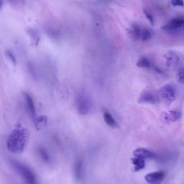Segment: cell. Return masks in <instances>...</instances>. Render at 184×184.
Wrapping results in <instances>:
<instances>
[{
  "mask_svg": "<svg viewBox=\"0 0 184 184\" xmlns=\"http://www.w3.org/2000/svg\"><path fill=\"white\" fill-rule=\"evenodd\" d=\"M30 136L27 129L20 125H17L8 136L7 142L8 149L14 154L22 153L29 142Z\"/></svg>",
  "mask_w": 184,
  "mask_h": 184,
  "instance_id": "6da1fadb",
  "label": "cell"
},
{
  "mask_svg": "<svg viewBox=\"0 0 184 184\" xmlns=\"http://www.w3.org/2000/svg\"><path fill=\"white\" fill-rule=\"evenodd\" d=\"M10 163L12 168L26 183H36V177L34 172L27 165L13 159L10 160Z\"/></svg>",
  "mask_w": 184,
  "mask_h": 184,
  "instance_id": "7a4b0ae2",
  "label": "cell"
},
{
  "mask_svg": "<svg viewBox=\"0 0 184 184\" xmlns=\"http://www.w3.org/2000/svg\"><path fill=\"white\" fill-rule=\"evenodd\" d=\"M157 94L159 100H161L166 105H169L176 100V88L172 85H166L160 88Z\"/></svg>",
  "mask_w": 184,
  "mask_h": 184,
  "instance_id": "3957f363",
  "label": "cell"
},
{
  "mask_svg": "<svg viewBox=\"0 0 184 184\" xmlns=\"http://www.w3.org/2000/svg\"><path fill=\"white\" fill-rule=\"evenodd\" d=\"M76 106L78 111L81 115L87 114L90 110L89 102L85 97L80 96L76 100Z\"/></svg>",
  "mask_w": 184,
  "mask_h": 184,
  "instance_id": "277c9868",
  "label": "cell"
},
{
  "mask_svg": "<svg viewBox=\"0 0 184 184\" xmlns=\"http://www.w3.org/2000/svg\"><path fill=\"white\" fill-rule=\"evenodd\" d=\"M181 116V113L180 111H171L162 112L161 115V118L164 123L169 124L178 121Z\"/></svg>",
  "mask_w": 184,
  "mask_h": 184,
  "instance_id": "5b68a950",
  "label": "cell"
},
{
  "mask_svg": "<svg viewBox=\"0 0 184 184\" xmlns=\"http://www.w3.org/2000/svg\"><path fill=\"white\" fill-rule=\"evenodd\" d=\"M165 177V174L162 171L152 172L146 175L145 180L150 183L160 184L163 182Z\"/></svg>",
  "mask_w": 184,
  "mask_h": 184,
  "instance_id": "8992f818",
  "label": "cell"
},
{
  "mask_svg": "<svg viewBox=\"0 0 184 184\" xmlns=\"http://www.w3.org/2000/svg\"><path fill=\"white\" fill-rule=\"evenodd\" d=\"M22 95L25 100L27 110L35 123L36 119V111L33 99L30 95L26 92H24Z\"/></svg>",
  "mask_w": 184,
  "mask_h": 184,
  "instance_id": "52a82bcc",
  "label": "cell"
},
{
  "mask_svg": "<svg viewBox=\"0 0 184 184\" xmlns=\"http://www.w3.org/2000/svg\"><path fill=\"white\" fill-rule=\"evenodd\" d=\"M184 26V19L175 18L171 19L165 25L163 26L162 29L166 31L175 32Z\"/></svg>",
  "mask_w": 184,
  "mask_h": 184,
  "instance_id": "ba28073f",
  "label": "cell"
},
{
  "mask_svg": "<svg viewBox=\"0 0 184 184\" xmlns=\"http://www.w3.org/2000/svg\"><path fill=\"white\" fill-rule=\"evenodd\" d=\"M159 100L157 94L155 95L152 92L146 91L142 93L138 100L140 103H150L155 104Z\"/></svg>",
  "mask_w": 184,
  "mask_h": 184,
  "instance_id": "9c48e42d",
  "label": "cell"
},
{
  "mask_svg": "<svg viewBox=\"0 0 184 184\" xmlns=\"http://www.w3.org/2000/svg\"><path fill=\"white\" fill-rule=\"evenodd\" d=\"M133 154L135 157L142 159L153 158L155 156L153 152L143 148L136 149L134 151Z\"/></svg>",
  "mask_w": 184,
  "mask_h": 184,
  "instance_id": "30bf717a",
  "label": "cell"
},
{
  "mask_svg": "<svg viewBox=\"0 0 184 184\" xmlns=\"http://www.w3.org/2000/svg\"><path fill=\"white\" fill-rule=\"evenodd\" d=\"M74 172L77 180H80L82 179L84 176V169L82 161L79 160L76 162L74 165Z\"/></svg>",
  "mask_w": 184,
  "mask_h": 184,
  "instance_id": "8fae6325",
  "label": "cell"
},
{
  "mask_svg": "<svg viewBox=\"0 0 184 184\" xmlns=\"http://www.w3.org/2000/svg\"><path fill=\"white\" fill-rule=\"evenodd\" d=\"M127 32L130 38L134 41L137 40L140 37V28L136 24H133L132 29L127 30Z\"/></svg>",
  "mask_w": 184,
  "mask_h": 184,
  "instance_id": "7c38bea8",
  "label": "cell"
},
{
  "mask_svg": "<svg viewBox=\"0 0 184 184\" xmlns=\"http://www.w3.org/2000/svg\"><path fill=\"white\" fill-rule=\"evenodd\" d=\"M167 65L171 67L176 65L179 61V58L177 55L173 52H170L166 56Z\"/></svg>",
  "mask_w": 184,
  "mask_h": 184,
  "instance_id": "4fadbf2b",
  "label": "cell"
},
{
  "mask_svg": "<svg viewBox=\"0 0 184 184\" xmlns=\"http://www.w3.org/2000/svg\"><path fill=\"white\" fill-rule=\"evenodd\" d=\"M132 163L134 165V170L139 171L144 168L145 166V161L142 158L137 157L132 159Z\"/></svg>",
  "mask_w": 184,
  "mask_h": 184,
  "instance_id": "5bb4252c",
  "label": "cell"
},
{
  "mask_svg": "<svg viewBox=\"0 0 184 184\" xmlns=\"http://www.w3.org/2000/svg\"><path fill=\"white\" fill-rule=\"evenodd\" d=\"M38 154L41 159L45 163H49L50 161V157L48 152L45 148L40 147L38 149Z\"/></svg>",
  "mask_w": 184,
  "mask_h": 184,
  "instance_id": "9a60e30c",
  "label": "cell"
},
{
  "mask_svg": "<svg viewBox=\"0 0 184 184\" xmlns=\"http://www.w3.org/2000/svg\"><path fill=\"white\" fill-rule=\"evenodd\" d=\"M104 118L106 124L109 126L113 127V128L118 126L117 123L110 113L108 112H104Z\"/></svg>",
  "mask_w": 184,
  "mask_h": 184,
  "instance_id": "2e32d148",
  "label": "cell"
},
{
  "mask_svg": "<svg viewBox=\"0 0 184 184\" xmlns=\"http://www.w3.org/2000/svg\"><path fill=\"white\" fill-rule=\"evenodd\" d=\"M137 66L140 68H148L150 66V63L148 58L142 57L139 60L137 63Z\"/></svg>",
  "mask_w": 184,
  "mask_h": 184,
  "instance_id": "e0dca14e",
  "label": "cell"
},
{
  "mask_svg": "<svg viewBox=\"0 0 184 184\" xmlns=\"http://www.w3.org/2000/svg\"><path fill=\"white\" fill-rule=\"evenodd\" d=\"M28 68L31 76L33 79H37L38 78V74L34 64L31 62L28 63Z\"/></svg>",
  "mask_w": 184,
  "mask_h": 184,
  "instance_id": "ac0fdd59",
  "label": "cell"
},
{
  "mask_svg": "<svg viewBox=\"0 0 184 184\" xmlns=\"http://www.w3.org/2000/svg\"><path fill=\"white\" fill-rule=\"evenodd\" d=\"M151 36V33L147 29H143L141 31L140 37L143 41H145L149 39Z\"/></svg>",
  "mask_w": 184,
  "mask_h": 184,
  "instance_id": "d6986e66",
  "label": "cell"
},
{
  "mask_svg": "<svg viewBox=\"0 0 184 184\" xmlns=\"http://www.w3.org/2000/svg\"><path fill=\"white\" fill-rule=\"evenodd\" d=\"M177 77L179 82L184 84V68L180 69L178 70Z\"/></svg>",
  "mask_w": 184,
  "mask_h": 184,
  "instance_id": "ffe728a7",
  "label": "cell"
},
{
  "mask_svg": "<svg viewBox=\"0 0 184 184\" xmlns=\"http://www.w3.org/2000/svg\"><path fill=\"white\" fill-rule=\"evenodd\" d=\"M6 55L8 57L10 58V59L11 60V61L13 63L14 65H16V60L13 54L11 51H7L6 52Z\"/></svg>",
  "mask_w": 184,
  "mask_h": 184,
  "instance_id": "44dd1931",
  "label": "cell"
},
{
  "mask_svg": "<svg viewBox=\"0 0 184 184\" xmlns=\"http://www.w3.org/2000/svg\"><path fill=\"white\" fill-rule=\"evenodd\" d=\"M144 12L146 17L149 21L150 24H151V25L153 26L154 24V21L153 16L151 15L149 12H148L147 10H144Z\"/></svg>",
  "mask_w": 184,
  "mask_h": 184,
  "instance_id": "7402d4cb",
  "label": "cell"
},
{
  "mask_svg": "<svg viewBox=\"0 0 184 184\" xmlns=\"http://www.w3.org/2000/svg\"><path fill=\"white\" fill-rule=\"evenodd\" d=\"M171 1L173 6L180 7L184 6L183 0H171Z\"/></svg>",
  "mask_w": 184,
  "mask_h": 184,
  "instance_id": "603a6c76",
  "label": "cell"
}]
</instances>
